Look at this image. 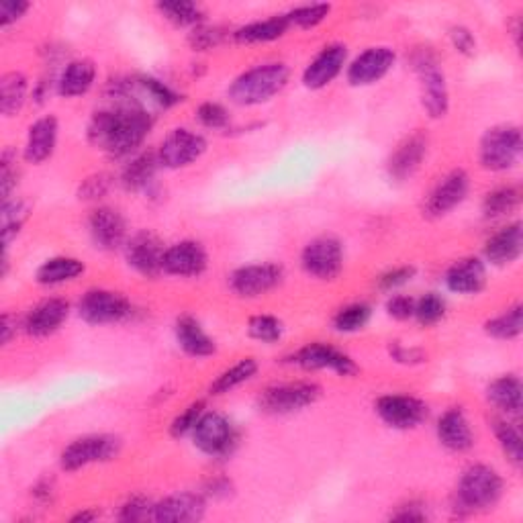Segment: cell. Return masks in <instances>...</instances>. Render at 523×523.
<instances>
[{
    "mask_svg": "<svg viewBox=\"0 0 523 523\" xmlns=\"http://www.w3.org/2000/svg\"><path fill=\"white\" fill-rule=\"evenodd\" d=\"M152 127V113L133 105H111L92 113L86 127V139L92 148L121 160L141 152Z\"/></svg>",
    "mask_w": 523,
    "mask_h": 523,
    "instance_id": "obj_1",
    "label": "cell"
},
{
    "mask_svg": "<svg viewBox=\"0 0 523 523\" xmlns=\"http://www.w3.org/2000/svg\"><path fill=\"white\" fill-rule=\"evenodd\" d=\"M505 493V481L489 464H470L462 470L452 509L456 515H472L493 509Z\"/></svg>",
    "mask_w": 523,
    "mask_h": 523,
    "instance_id": "obj_2",
    "label": "cell"
},
{
    "mask_svg": "<svg viewBox=\"0 0 523 523\" xmlns=\"http://www.w3.org/2000/svg\"><path fill=\"white\" fill-rule=\"evenodd\" d=\"M291 70L282 62L258 64L237 76L229 88L227 97L237 107H258L270 103L276 94L287 88Z\"/></svg>",
    "mask_w": 523,
    "mask_h": 523,
    "instance_id": "obj_3",
    "label": "cell"
},
{
    "mask_svg": "<svg viewBox=\"0 0 523 523\" xmlns=\"http://www.w3.org/2000/svg\"><path fill=\"white\" fill-rule=\"evenodd\" d=\"M413 70L419 78L421 107L430 119H444L450 111V90L436 56L430 50H417Z\"/></svg>",
    "mask_w": 523,
    "mask_h": 523,
    "instance_id": "obj_4",
    "label": "cell"
},
{
    "mask_svg": "<svg viewBox=\"0 0 523 523\" xmlns=\"http://www.w3.org/2000/svg\"><path fill=\"white\" fill-rule=\"evenodd\" d=\"M323 395V389L313 380H291V383H276L266 387L256 405L266 415H293L313 407Z\"/></svg>",
    "mask_w": 523,
    "mask_h": 523,
    "instance_id": "obj_5",
    "label": "cell"
},
{
    "mask_svg": "<svg viewBox=\"0 0 523 523\" xmlns=\"http://www.w3.org/2000/svg\"><path fill=\"white\" fill-rule=\"evenodd\" d=\"M523 137L517 125H495L485 131L479 144V162L489 172H507L521 160Z\"/></svg>",
    "mask_w": 523,
    "mask_h": 523,
    "instance_id": "obj_6",
    "label": "cell"
},
{
    "mask_svg": "<svg viewBox=\"0 0 523 523\" xmlns=\"http://www.w3.org/2000/svg\"><path fill=\"white\" fill-rule=\"evenodd\" d=\"M190 436H193L195 448L211 460H227L240 444V432L235 423L219 411H205Z\"/></svg>",
    "mask_w": 523,
    "mask_h": 523,
    "instance_id": "obj_7",
    "label": "cell"
},
{
    "mask_svg": "<svg viewBox=\"0 0 523 523\" xmlns=\"http://www.w3.org/2000/svg\"><path fill=\"white\" fill-rule=\"evenodd\" d=\"M76 313L84 323L101 327V325H115L131 319L135 307L123 293L109 291V289H90L80 297L76 305Z\"/></svg>",
    "mask_w": 523,
    "mask_h": 523,
    "instance_id": "obj_8",
    "label": "cell"
},
{
    "mask_svg": "<svg viewBox=\"0 0 523 523\" xmlns=\"http://www.w3.org/2000/svg\"><path fill=\"white\" fill-rule=\"evenodd\" d=\"M123 442L113 434H88L72 440L60 454V466L66 472H78L92 464H105L121 454Z\"/></svg>",
    "mask_w": 523,
    "mask_h": 523,
    "instance_id": "obj_9",
    "label": "cell"
},
{
    "mask_svg": "<svg viewBox=\"0 0 523 523\" xmlns=\"http://www.w3.org/2000/svg\"><path fill=\"white\" fill-rule=\"evenodd\" d=\"M344 244L334 235H319L301 252V268L315 280L331 282L344 272Z\"/></svg>",
    "mask_w": 523,
    "mask_h": 523,
    "instance_id": "obj_10",
    "label": "cell"
},
{
    "mask_svg": "<svg viewBox=\"0 0 523 523\" xmlns=\"http://www.w3.org/2000/svg\"><path fill=\"white\" fill-rule=\"evenodd\" d=\"M284 282V268L276 262H258L235 268L229 278V291L240 299H260Z\"/></svg>",
    "mask_w": 523,
    "mask_h": 523,
    "instance_id": "obj_11",
    "label": "cell"
},
{
    "mask_svg": "<svg viewBox=\"0 0 523 523\" xmlns=\"http://www.w3.org/2000/svg\"><path fill=\"white\" fill-rule=\"evenodd\" d=\"M287 362L297 368H303L307 372L327 370L342 378H352L360 372V366L356 364V360L350 354H346L344 350H340L336 346L325 344V342H313V344L299 348L297 352H293L287 358Z\"/></svg>",
    "mask_w": 523,
    "mask_h": 523,
    "instance_id": "obj_12",
    "label": "cell"
},
{
    "mask_svg": "<svg viewBox=\"0 0 523 523\" xmlns=\"http://www.w3.org/2000/svg\"><path fill=\"white\" fill-rule=\"evenodd\" d=\"M374 411L385 425L399 432L417 430L430 417V405L413 395H383L374 403Z\"/></svg>",
    "mask_w": 523,
    "mask_h": 523,
    "instance_id": "obj_13",
    "label": "cell"
},
{
    "mask_svg": "<svg viewBox=\"0 0 523 523\" xmlns=\"http://www.w3.org/2000/svg\"><path fill=\"white\" fill-rule=\"evenodd\" d=\"M207 152V139L203 133H197L186 127L172 129L158 148V160L162 168L180 170L193 166Z\"/></svg>",
    "mask_w": 523,
    "mask_h": 523,
    "instance_id": "obj_14",
    "label": "cell"
},
{
    "mask_svg": "<svg viewBox=\"0 0 523 523\" xmlns=\"http://www.w3.org/2000/svg\"><path fill=\"white\" fill-rule=\"evenodd\" d=\"M470 193V176L466 170L456 168L440 178L432 193L423 201V217L442 219L458 209Z\"/></svg>",
    "mask_w": 523,
    "mask_h": 523,
    "instance_id": "obj_15",
    "label": "cell"
},
{
    "mask_svg": "<svg viewBox=\"0 0 523 523\" xmlns=\"http://www.w3.org/2000/svg\"><path fill=\"white\" fill-rule=\"evenodd\" d=\"M123 250H125L127 266L139 276L158 278L160 274H164L162 262H164L166 248L154 231L144 229L133 233Z\"/></svg>",
    "mask_w": 523,
    "mask_h": 523,
    "instance_id": "obj_16",
    "label": "cell"
},
{
    "mask_svg": "<svg viewBox=\"0 0 523 523\" xmlns=\"http://www.w3.org/2000/svg\"><path fill=\"white\" fill-rule=\"evenodd\" d=\"M88 233L92 244L103 252H117L129 240V227L125 215L109 205L92 209L88 215Z\"/></svg>",
    "mask_w": 523,
    "mask_h": 523,
    "instance_id": "obj_17",
    "label": "cell"
},
{
    "mask_svg": "<svg viewBox=\"0 0 523 523\" xmlns=\"http://www.w3.org/2000/svg\"><path fill=\"white\" fill-rule=\"evenodd\" d=\"M397 64V54L393 47L387 45H374L358 54L348 66H346V80L350 86L364 88L372 86L383 80Z\"/></svg>",
    "mask_w": 523,
    "mask_h": 523,
    "instance_id": "obj_18",
    "label": "cell"
},
{
    "mask_svg": "<svg viewBox=\"0 0 523 523\" xmlns=\"http://www.w3.org/2000/svg\"><path fill=\"white\" fill-rule=\"evenodd\" d=\"M72 305L62 297H50L39 301L23 317V331L29 338H50L68 321Z\"/></svg>",
    "mask_w": 523,
    "mask_h": 523,
    "instance_id": "obj_19",
    "label": "cell"
},
{
    "mask_svg": "<svg viewBox=\"0 0 523 523\" xmlns=\"http://www.w3.org/2000/svg\"><path fill=\"white\" fill-rule=\"evenodd\" d=\"M209 268V254L201 242L182 240L166 248L162 270L168 276L199 278Z\"/></svg>",
    "mask_w": 523,
    "mask_h": 523,
    "instance_id": "obj_20",
    "label": "cell"
},
{
    "mask_svg": "<svg viewBox=\"0 0 523 523\" xmlns=\"http://www.w3.org/2000/svg\"><path fill=\"white\" fill-rule=\"evenodd\" d=\"M348 66V47L344 43H329L303 70V84L309 90H323L334 82Z\"/></svg>",
    "mask_w": 523,
    "mask_h": 523,
    "instance_id": "obj_21",
    "label": "cell"
},
{
    "mask_svg": "<svg viewBox=\"0 0 523 523\" xmlns=\"http://www.w3.org/2000/svg\"><path fill=\"white\" fill-rule=\"evenodd\" d=\"M207 513V497L203 493L182 491L154 503L152 521L158 523H190L201 521Z\"/></svg>",
    "mask_w": 523,
    "mask_h": 523,
    "instance_id": "obj_22",
    "label": "cell"
},
{
    "mask_svg": "<svg viewBox=\"0 0 523 523\" xmlns=\"http://www.w3.org/2000/svg\"><path fill=\"white\" fill-rule=\"evenodd\" d=\"M427 150H430V139L423 131L407 135L403 141H399L387 160L389 178L395 182L409 180L421 168L423 160L427 158Z\"/></svg>",
    "mask_w": 523,
    "mask_h": 523,
    "instance_id": "obj_23",
    "label": "cell"
},
{
    "mask_svg": "<svg viewBox=\"0 0 523 523\" xmlns=\"http://www.w3.org/2000/svg\"><path fill=\"white\" fill-rule=\"evenodd\" d=\"M487 280V264L483 258L477 256L456 260L444 274L446 289L462 297H474L483 293Z\"/></svg>",
    "mask_w": 523,
    "mask_h": 523,
    "instance_id": "obj_24",
    "label": "cell"
},
{
    "mask_svg": "<svg viewBox=\"0 0 523 523\" xmlns=\"http://www.w3.org/2000/svg\"><path fill=\"white\" fill-rule=\"evenodd\" d=\"M60 123L54 115H43L29 125L23 158L27 164L39 166L50 160L58 148Z\"/></svg>",
    "mask_w": 523,
    "mask_h": 523,
    "instance_id": "obj_25",
    "label": "cell"
},
{
    "mask_svg": "<svg viewBox=\"0 0 523 523\" xmlns=\"http://www.w3.org/2000/svg\"><path fill=\"white\" fill-rule=\"evenodd\" d=\"M523 252V225L519 221L507 223L505 227L497 229L483 248L485 264L503 268L511 266L521 258Z\"/></svg>",
    "mask_w": 523,
    "mask_h": 523,
    "instance_id": "obj_26",
    "label": "cell"
},
{
    "mask_svg": "<svg viewBox=\"0 0 523 523\" xmlns=\"http://www.w3.org/2000/svg\"><path fill=\"white\" fill-rule=\"evenodd\" d=\"M436 436L438 442L454 454H464L474 446V432L462 407H450L440 415Z\"/></svg>",
    "mask_w": 523,
    "mask_h": 523,
    "instance_id": "obj_27",
    "label": "cell"
},
{
    "mask_svg": "<svg viewBox=\"0 0 523 523\" xmlns=\"http://www.w3.org/2000/svg\"><path fill=\"white\" fill-rule=\"evenodd\" d=\"M174 338L178 348L190 358H209L217 354L215 340L193 315H180L174 323Z\"/></svg>",
    "mask_w": 523,
    "mask_h": 523,
    "instance_id": "obj_28",
    "label": "cell"
},
{
    "mask_svg": "<svg viewBox=\"0 0 523 523\" xmlns=\"http://www.w3.org/2000/svg\"><path fill=\"white\" fill-rule=\"evenodd\" d=\"M158 168V152H137L135 156L127 158L119 182L129 193H150L156 182Z\"/></svg>",
    "mask_w": 523,
    "mask_h": 523,
    "instance_id": "obj_29",
    "label": "cell"
},
{
    "mask_svg": "<svg viewBox=\"0 0 523 523\" xmlns=\"http://www.w3.org/2000/svg\"><path fill=\"white\" fill-rule=\"evenodd\" d=\"M97 82V64L88 58L72 60L56 78V92L62 99H78Z\"/></svg>",
    "mask_w": 523,
    "mask_h": 523,
    "instance_id": "obj_30",
    "label": "cell"
},
{
    "mask_svg": "<svg viewBox=\"0 0 523 523\" xmlns=\"http://www.w3.org/2000/svg\"><path fill=\"white\" fill-rule=\"evenodd\" d=\"M521 380L517 374H503L491 380L487 387V401L507 417L521 415Z\"/></svg>",
    "mask_w": 523,
    "mask_h": 523,
    "instance_id": "obj_31",
    "label": "cell"
},
{
    "mask_svg": "<svg viewBox=\"0 0 523 523\" xmlns=\"http://www.w3.org/2000/svg\"><path fill=\"white\" fill-rule=\"evenodd\" d=\"M86 272V264L74 256L47 258L35 272V280L41 287H60L72 282Z\"/></svg>",
    "mask_w": 523,
    "mask_h": 523,
    "instance_id": "obj_32",
    "label": "cell"
},
{
    "mask_svg": "<svg viewBox=\"0 0 523 523\" xmlns=\"http://www.w3.org/2000/svg\"><path fill=\"white\" fill-rule=\"evenodd\" d=\"M289 29H291V23L287 19V13H282V15H272L264 21L248 23L240 29H235L231 35H233L235 43L258 45V43H270V41L280 39Z\"/></svg>",
    "mask_w": 523,
    "mask_h": 523,
    "instance_id": "obj_33",
    "label": "cell"
},
{
    "mask_svg": "<svg viewBox=\"0 0 523 523\" xmlns=\"http://www.w3.org/2000/svg\"><path fill=\"white\" fill-rule=\"evenodd\" d=\"M29 99V80L23 72H7L0 78V113L15 117L23 111Z\"/></svg>",
    "mask_w": 523,
    "mask_h": 523,
    "instance_id": "obj_34",
    "label": "cell"
},
{
    "mask_svg": "<svg viewBox=\"0 0 523 523\" xmlns=\"http://www.w3.org/2000/svg\"><path fill=\"white\" fill-rule=\"evenodd\" d=\"M258 374V362L254 358H242L237 360L233 366L225 368L209 387L211 397H223L242 385L250 383V380Z\"/></svg>",
    "mask_w": 523,
    "mask_h": 523,
    "instance_id": "obj_35",
    "label": "cell"
},
{
    "mask_svg": "<svg viewBox=\"0 0 523 523\" xmlns=\"http://www.w3.org/2000/svg\"><path fill=\"white\" fill-rule=\"evenodd\" d=\"M521 207V188L515 184L497 186L483 199V217L489 221L505 219Z\"/></svg>",
    "mask_w": 523,
    "mask_h": 523,
    "instance_id": "obj_36",
    "label": "cell"
},
{
    "mask_svg": "<svg viewBox=\"0 0 523 523\" xmlns=\"http://www.w3.org/2000/svg\"><path fill=\"white\" fill-rule=\"evenodd\" d=\"M156 11L174 27L195 29L207 21L203 7L197 3H188V0H166V3L156 5Z\"/></svg>",
    "mask_w": 523,
    "mask_h": 523,
    "instance_id": "obj_37",
    "label": "cell"
},
{
    "mask_svg": "<svg viewBox=\"0 0 523 523\" xmlns=\"http://www.w3.org/2000/svg\"><path fill=\"white\" fill-rule=\"evenodd\" d=\"M521 331H523L521 303H515L513 307L505 309L501 315H495L485 323V334L499 342H513L521 336Z\"/></svg>",
    "mask_w": 523,
    "mask_h": 523,
    "instance_id": "obj_38",
    "label": "cell"
},
{
    "mask_svg": "<svg viewBox=\"0 0 523 523\" xmlns=\"http://www.w3.org/2000/svg\"><path fill=\"white\" fill-rule=\"evenodd\" d=\"M493 432L495 438L499 442V448L503 450L505 458L513 464V466H521L523 458H521V434H519V427L515 423L509 421V417H495L493 421Z\"/></svg>",
    "mask_w": 523,
    "mask_h": 523,
    "instance_id": "obj_39",
    "label": "cell"
},
{
    "mask_svg": "<svg viewBox=\"0 0 523 523\" xmlns=\"http://www.w3.org/2000/svg\"><path fill=\"white\" fill-rule=\"evenodd\" d=\"M3 242H5V250H9V246L17 240L25 221L29 219V207L25 201L13 197L9 201L3 203Z\"/></svg>",
    "mask_w": 523,
    "mask_h": 523,
    "instance_id": "obj_40",
    "label": "cell"
},
{
    "mask_svg": "<svg viewBox=\"0 0 523 523\" xmlns=\"http://www.w3.org/2000/svg\"><path fill=\"white\" fill-rule=\"evenodd\" d=\"M372 319V307L368 303H350L334 315V329L338 334H356Z\"/></svg>",
    "mask_w": 523,
    "mask_h": 523,
    "instance_id": "obj_41",
    "label": "cell"
},
{
    "mask_svg": "<svg viewBox=\"0 0 523 523\" xmlns=\"http://www.w3.org/2000/svg\"><path fill=\"white\" fill-rule=\"evenodd\" d=\"M446 311H448L446 299L440 293L432 291V293H425L423 297L415 299L413 319H417V323L423 327H434L446 317Z\"/></svg>",
    "mask_w": 523,
    "mask_h": 523,
    "instance_id": "obj_42",
    "label": "cell"
},
{
    "mask_svg": "<svg viewBox=\"0 0 523 523\" xmlns=\"http://www.w3.org/2000/svg\"><path fill=\"white\" fill-rule=\"evenodd\" d=\"M248 336L266 346H274L284 336V325L274 315H254L248 321Z\"/></svg>",
    "mask_w": 523,
    "mask_h": 523,
    "instance_id": "obj_43",
    "label": "cell"
},
{
    "mask_svg": "<svg viewBox=\"0 0 523 523\" xmlns=\"http://www.w3.org/2000/svg\"><path fill=\"white\" fill-rule=\"evenodd\" d=\"M115 186V178L107 172H97V174H90L86 176L80 186H78V199L86 201V203H97L101 199H105L111 188Z\"/></svg>",
    "mask_w": 523,
    "mask_h": 523,
    "instance_id": "obj_44",
    "label": "cell"
},
{
    "mask_svg": "<svg viewBox=\"0 0 523 523\" xmlns=\"http://www.w3.org/2000/svg\"><path fill=\"white\" fill-rule=\"evenodd\" d=\"M207 411V403L203 399L199 401H193L188 407H184V411H180L172 423H170V436L180 440V438H186L193 434L195 430V425L199 423L201 415Z\"/></svg>",
    "mask_w": 523,
    "mask_h": 523,
    "instance_id": "obj_45",
    "label": "cell"
},
{
    "mask_svg": "<svg viewBox=\"0 0 523 523\" xmlns=\"http://www.w3.org/2000/svg\"><path fill=\"white\" fill-rule=\"evenodd\" d=\"M331 5L327 3H317V5H303V7H295L287 13V19L291 23V27H299V29H313L317 25H321L329 15H331Z\"/></svg>",
    "mask_w": 523,
    "mask_h": 523,
    "instance_id": "obj_46",
    "label": "cell"
},
{
    "mask_svg": "<svg viewBox=\"0 0 523 523\" xmlns=\"http://www.w3.org/2000/svg\"><path fill=\"white\" fill-rule=\"evenodd\" d=\"M19 184V166H17V152L13 148H5L0 156V195L3 203L13 199Z\"/></svg>",
    "mask_w": 523,
    "mask_h": 523,
    "instance_id": "obj_47",
    "label": "cell"
},
{
    "mask_svg": "<svg viewBox=\"0 0 523 523\" xmlns=\"http://www.w3.org/2000/svg\"><path fill=\"white\" fill-rule=\"evenodd\" d=\"M223 39H225V29L207 23L190 29L188 33V45L193 47V52H211L221 45Z\"/></svg>",
    "mask_w": 523,
    "mask_h": 523,
    "instance_id": "obj_48",
    "label": "cell"
},
{
    "mask_svg": "<svg viewBox=\"0 0 523 523\" xmlns=\"http://www.w3.org/2000/svg\"><path fill=\"white\" fill-rule=\"evenodd\" d=\"M415 274H417V268L411 264L395 266L376 278V289L383 293H397L399 289H403L405 284H409L415 278Z\"/></svg>",
    "mask_w": 523,
    "mask_h": 523,
    "instance_id": "obj_49",
    "label": "cell"
},
{
    "mask_svg": "<svg viewBox=\"0 0 523 523\" xmlns=\"http://www.w3.org/2000/svg\"><path fill=\"white\" fill-rule=\"evenodd\" d=\"M197 119L205 129L211 131H223L231 123L229 111L221 103H213V101H207L197 109Z\"/></svg>",
    "mask_w": 523,
    "mask_h": 523,
    "instance_id": "obj_50",
    "label": "cell"
},
{
    "mask_svg": "<svg viewBox=\"0 0 523 523\" xmlns=\"http://www.w3.org/2000/svg\"><path fill=\"white\" fill-rule=\"evenodd\" d=\"M152 507H154V503L148 497L133 495L119 507L117 519L119 521H127V523L152 519Z\"/></svg>",
    "mask_w": 523,
    "mask_h": 523,
    "instance_id": "obj_51",
    "label": "cell"
},
{
    "mask_svg": "<svg viewBox=\"0 0 523 523\" xmlns=\"http://www.w3.org/2000/svg\"><path fill=\"white\" fill-rule=\"evenodd\" d=\"M448 39L460 56L470 58V56L477 54V37H474V33L468 27H464V25L450 27Z\"/></svg>",
    "mask_w": 523,
    "mask_h": 523,
    "instance_id": "obj_52",
    "label": "cell"
},
{
    "mask_svg": "<svg viewBox=\"0 0 523 523\" xmlns=\"http://www.w3.org/2000/svg\"><path fill=\"white\" fill-rule=\"evenodd\" d=\"M387 315L391 319H397V321H407V319H413L415 315V299L409 297V295H397L393 293L389 299H387Z\"/></svg>",
    "mask_w": 523,
    "mask_h": 523,
    "instance_id": "obj_53",
    "label": "cell"
},
{
    "mask_svg": "<svg viewBox=\"0 0 523 523\" xmlns=\"http://www.w3.org/2000/svg\"><path fill=\"white\" fill-rule=\"evenodd\" d=\"M389 356L403 366H419L423 362H427V354L421 348H407L401 342H391L389 344Z\"/></svg>",
    "mask_w": 523,
    "mask_h": 523,
    "instance_id": "obj_54",
    "label": "cell"
},
{
    "mask_svg": "<svg viewBox=\"0 0 523 523\" xmlns=\"http://www.w3.org/2000/svg\"><path fill=\"white\" fill-rule=\"evenodd\" d=\"M31 9L29 3H23V0H5V3H0V27L7 29L11 25H15L17 21H21L25 17V13Z\"/></svg>",
    "mask_w": 523,
    "mask_h": 523,
    "instance_id": "obj_55",
    "label": "cell"
},
{
    "mask_svg": "<svg viewBox=\"0 0 523 523\" xmlns=\"http://www.w3.org/2000/svg\"><path fill=\"white\" fill-rule=\"evenodd\" d=\"M233 483L227 479V477H215V479H209L203 487V495L207 499H213V501H225L233 495Z\"/></svg>",
    "mask_w": 523,
    "mask_h": 523,
    "instance_id": "obj_56",
    "label": "cell"
},
{
    "mask_svg": "<svg viewBox=\"0 0 523 523\" xmlns=\"http://www.w3.org/2000/svg\"><path fill=\"white\" fill-rule=\"evenodd\" d=\"M391 519L395 521H403V523H419V521H425L427 519V513H425V507L417 501H409L405 505H401L393 515Z\"/></svg>",
    "mask_w": 523,
    "mask_h": 523,
    "instance_id": "obj_57",
    "label": "cell"
},
{
    "mask_svg": "<svg viewBox=\"0 0 523 523\" xmlns=\"http://www.w3.org/2000/svg\"><path fill=\"white\" fill-rule=\"evenodd\" d=\"M19 329L23 331V319H17V315L5 311L3 317H0V342H3V346H9L13 342Z\"/></svg>",
    "mask_w": 523,
    "mask_h": 523,
    "instance_id": "obj_58",
    "label": "cell"
},
{
    "mask_svg": "<svg viewBox=\"0 0 523 523\" xmlns=\"http://www.w3.org/2000/svg\"><path fill=\"white\" fill-rule=\"evenodd\" d=\"M31 495L37 503L41 505H47V503H52L54 501V495H56V485L52 479H41L35 483V487L31 489Z\"/></svg>",
    "mask_w": 523,
    "mask_h": 523,
    "instance_id": "obj_59",
    "label": "cell"
},
{
    "mask_svg": "<svg viewBox=\"0 0 523 523\" xmlns=\"http://www.w3.org/2000/svg\"><path fill=\"white\" fill-rule=\"evenodd\" d=\"M99 517V511L97 509H82V511H78L76 515H72V521L74 523H88V521H94V519H97Z\"/></svg>",
    "mask_w": 523,
    "mask_h": 523,
    "instance_id": "obj_60",
    "label": "cell"
}]
</instances>
